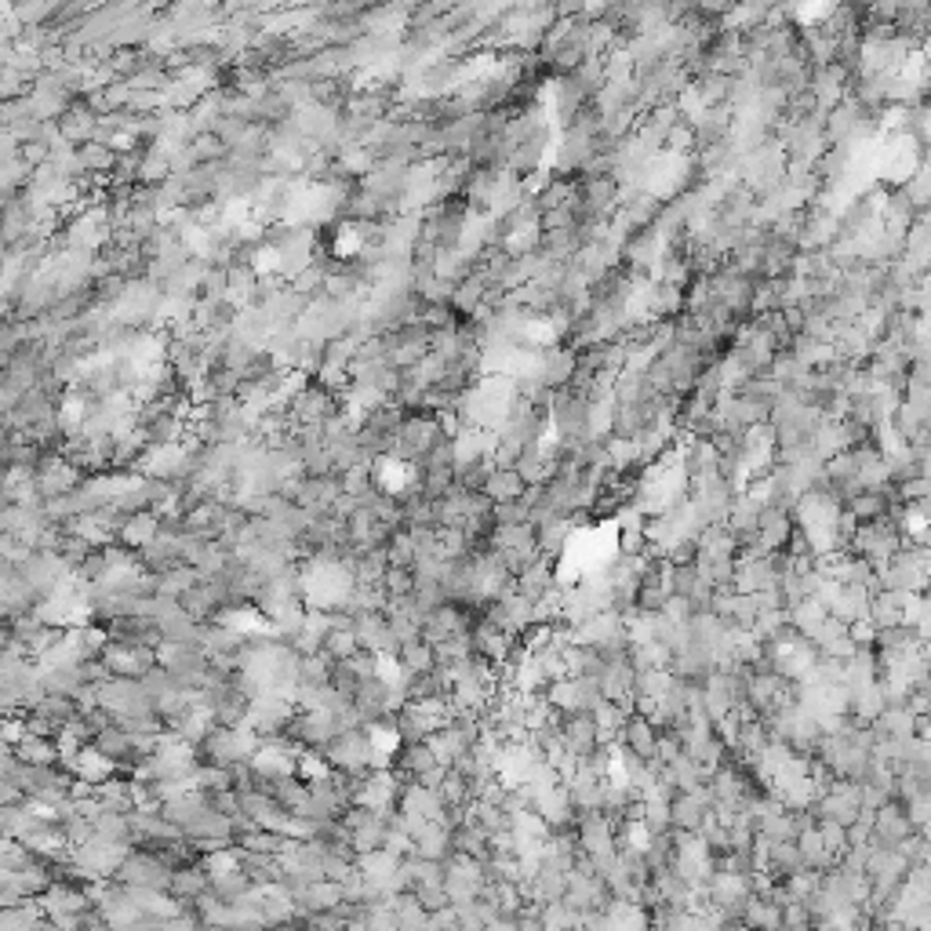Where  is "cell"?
Instances as JSON below:
<instances>
[{
	"label": "cell",
	"mask_w": 931,
	"mask_h": 931,
	"mask_svg": "<svg viewBox=\"0 0 931 931\" xmlns=\"http://www.w3.org/2000/svg\"><path fill=\"white\" fill-rule=\"evenodd\" d=\"M117 881L124 884H135V888H157V891H168L171 884V866H164L153 851L146 848H131L128 859L121 862V870H117Z\"/></svg>",
	"instance_id": "6da1fadb"
},
{
	"label": "cell",
	"mask_w": 931,
	"mask_h": 931,
	"mask_svg": "<svg viewBox=\"0 0 931 931\" xmlns=\"http://www.w3.org/2000/svg\"><path fill=\"white\" fill-rule=\"evenodd\" d=\"M561 742L575 753V757H590V753L601 750V735H597V721H593V713H586V710L564 713Z\"/></svg>",
	"instance_id": "7a4b0ae2"
},
{
	"label": "cell",
	"mask_w": 931,
	"mask_h": 931,
	"mask_svg": "<svg viewBox=\"0 0 931 931\" xmlns=\"http://www.w3.org/2000/svg\"><path fill=\"white\" fill-rule=\"evenodd\" d=\"M793 528H797L793 513L782 510V506H775V502H768V506L761 510V524H757V542H761V550H768V553L786 550Z\"/></svg>",
	"instance_id": "3957f363"
},
{
	"label": "cell",
	"mask_w": 931,
	"mask_h": 931,
	"mask_svg": "<svg viewBox=\"0 0 931 931\" xmlns=\"http://www.w3.org/2000/svg\"><path fill=\"white\" fill-rule=\"evenodd\" d=\"M670 811H673V826H677V830L699 833L702 822H706V815L713 811V797H710L706 786H702V790H691V793H677V797L670 801Z\"/></svg>",
	"instance_id": "277c9868"
},
{
	"label": "cell",
	"mask_w": 931,
	"mask_h": 931,
	"mask_svg": "<svg viewBox=\"0 0 931 931\" xmlns=\"http://www.w3.org/2000/svg\"><path fill=\"white\" fill-rule=\"evenodd\" d=\"M0 931H51L41 899H26L19 906H0Z\"/></svg>",
	"instance_id": "5b68a950"
},
{
	"label": "cell",
	"mask_w": 931,
	"mask_h": 931,
	"mask_svg": "<svg viewBox=\"0 0 931 931\" xmlns=\"http://www.w3.org/2000/svg\"><path fill=\"white\" fill-rule=\"evenodd\" d=\"M619 746H626L630 753H637V757L651 761V757H659V728H655L648 717L633 713L630 721H626V728H622Z\"/></svg>",
	"instance_id": "8992f818"
},
{
	"label": "cell",
	"mask_w": 931,
	"mask_h": 931,
	"mask_svg": "<svg viewBox=\"0 0 931 931\" xmlns=\"http://www.w3.org/2000/svg\"><path fill=\"white\" fill-rule=\"evenodd\" d=\"M517 590H521L524 597H528V601L539 604L542 597H546V593L557 590V561L542 553L539 561L531 564V568L524 571V575H517Z\"/></svg>",
	"instance_id": "52a82bcc"
},
{
	"label": "cell",
	"mask_w": 931,
	"mask_h": 931,
	"mask_svg": "<svg viewBox=\"0 0 931 931\" xmlns=\"http://www.w3.org/2000/svg\"><path fill=\"white\" fill-rule=\"evenodd\" d=\"M397 681L411 677V673H426L437 670V648H433L426 637H415V641H404L401 651H397Z\"/></svg>",
	"instance_id": "ba28073f"
},
{
	"label": "cell",
	"mask_w": 931,
	"mask_h": 931,
	"mask_svg": "<svg viewBox=\"0 0 931 931\" xmlns=\"http://www.w3.org/2000/svg\"><path fill=\"white\" fill-rule=\"evenodd\" d=\"M906 597H910L906 590H888V586H881V590L873 593V601H870L873 626H877V630L902 626V622H906Z\"/></svg>",
	"instance_id": "9c48e42d"
},
{
	"label": "cell",
	"mask_w": 931,
	"mask_h": 931,
	"mask_svg": "<svg viewBox=\"0 0 931 931\" xmlns=\"http://www.w3.org/2000/svg\"><path fill=\"white\" fill-rule=\"evenodd\" d=\"M575 524L579 517H550V521L535 524V535H539V550L553 561H561L564 550H568L571 535H575Z\"/></svg>",
	"instance_id": "30bf717a"
},
{
	"label": "cell",
	"mask_w": 931,
	"mask_h": 931,
	"mask_svg": "<svg viewBox=\"0 0 931 931\" xmlns=\"http://www.w3.org/2000/svg\"><path fill=\"white\" fill-rule=\"evenodd\" d=\"M211 888V873L204 862H190V866H179V870H171V884L168 891L175 895V899L182 902H193L201 899L204 891Z\"/></svg>",
	"instance_id": "8fae6325"
},
{
	"label": "cell",
	"mask_w": 931,
	"mask_h": 931,
	"mask_svg": "<svg viewBox=\"0 0 931 931\" xmlns=\"http://www.w3.org/2000/svg\"><path fill=\"white\" fill-rule=\"evenodd\" d=\"M797 848H801V855H804V866H811V870H833V866L841 862V855L830 851V844L822 841L819 822H811L808 830L797 833Z\"/></svg>",
	"instance_id": "7c38bea8"
},
{
	"label": "cell",
	"mask_w": 931,
	"mask_h": 931,
	"mask_svg": "<svg viewBox=\"0 0 931 931\" xmlns=\"http://www.w3.org/2000/svg\"><path fill=\"white\" fill-rule=\"evenodd\" d=\"M157 535H161V513L142 510V513H131L128 524H124L121 535H117V542L128 546V550H142V546H150Z\"/></svg>",
	"instance_id": "4fadbf2b"
},
{
	"label": "cell",
	"mask_w": 931,
	"mask_h": 931,
	"mask_svg": "<svg viewBox=\"0 0 931 931\" xmlns=\"http://www.w3.org/2000/svg\"><path fill=\"white\" fill-rule=\"evenodd\" d=\"M495 502H513V499H524V491H528V481H524V473L517 470V466H495V473L488 477V488H484Z\"/></svg>",
	"instance_id": "5bb4252c"
},
{
	"label": "cell",
	"mask_w": 931,
	"mask_h": 931,
	"mask_svg": "<svg viewBox=\"0 0 931 931\" xmlns=\"http://www.w3.org/2000/svg\"><path fill=\"white\" fill-rule=\"evenodd\" d=\"M826 619H830V608H826L819 597H804V601L790 604V622L804 633V637H815V630H819Z\"/></svg>",
	"instance_id": "9a60e30c"
},
{
	"label": "cell",
	"mask_w": 931,
	"mask_h": 931,
	"mask_svg": "<svg viewBox=\"0 0 931 931\" xmlns=\"http://www.w3.org/2000/svg\"><path fill=\"white\" fill-rule=\"evenodd\" d=\"M15 750H19V757L26 764H59V742L48 739V735H33V731H26Z\"/></svg>",
	"instance_id": "2e32d148"
},
{
	"label": "cell",
	"mask_w": 931,
	"mask_h": 931,
	"mask_svg": "<svg viewBox=\"0 0 931 931\" xmlns=\"http://www.w3.org/2000/svg\"><path fill=\"white\" fill-rule=\"evenodd\" d=\"M33 713H44V717H51L55 724H66L73 721V717H81V706H77V699L73 695H62V691H48L37 706H33Z\"/></svg>",
	"instance_id": "e0dca14e"
},
{
	"label": "cell",
	"mask_w": 931,
	"mask_h": 931,
	"mask_svg": "<svg viewBox=\"0 0 931 931\" xmlns=\"http://www.w3.org/2000/svg\"><path fill=\"white\" fill-rule=\"evenodd\" d=\"M331 655L328 651H313V655H302L299 659V684L302 688H321L331 684Z\"/></svg>",
	"instance_id": "ac0fdd59"
},
{
	"label": "cell",
	"mask_w": 931,
	"mask_h": 931,
	"mask_svg": "<svg viewBox=\"0 0 931 931\" xmlns=\"http://www.w3.org/2000/svg\"><path fill=\"white\" fill-rule=\"evenodd\" d=\"M415 473H419L426 495H433V499H444L451 488H459L455 484V466H419Z\"/></svg>",
	"instance_id": "d6986e66"
},
{
	"label": "cell",
	"mask_w": 931,
	"mask_h": 931,
	"mask_svg": "<svg viewBox=\"0 0 931 931\" xmlns=\"http://www.w3.org/2000/svg\"><path fill=\"white\" fill-rule=\"evenodd\" d=\"M491 473H495V462L491 459L466 462V466H455V484H459L462 491H484Z\"/></svg>",
	"instance_id": "ffe728a7"
},
{
	"label": "cell",
	"mask_w": 931,
	"mask_h": 931,
	"mask_svg": "<svg viewBox=\"0 0 931 931\" xmlns=\"http://www.w3.org/2000/svg\"><path fill=\"white\" fill-rule=\"evenodd\" d=\"M251 888H255V881H251L248 870H230V873H222V877H211V891L226 902H237L244 891H251Z\"/></svg>",
	"instance_id": "44dd1931"
},
{
	"label": "cell",
	"mask_w": 931,
	"mask_h": 931,
	"mask_svg": "<svg viewBox=\"0 0 931 931\" xmlns=\"http://www.w3.org/2000/svg\"><path fill=\"white\" fill-rule=\"evenodd\" d=\"M644 826L651 830V837L673 830V811L666 797H644Z\"/></svg>",
	"instance_id": "7402d4cb"
},
{
	"label": "cell",
	"mask_w": 931,
	"mask_h": 931,
	"mask_svg": "<svg viewBox=\"0 0 931 931\" xmlns=\"http://www.w3.org/2000/svg\"><path fill=\"white\" fill-rule=\"evenodd\" d=\"M324 651H328L335 662H346L350 655L361 651V641H357V633L353 630H328L324 633Z\"/></svg>",
	"instance_id": "603a6c76"
},
{
	"label": "cell",
	"mask_w": 931,
	"mask_h": 931,
	"mask_svg": "<svg viewBox=\"0 0 931 931\" xmlns=\"http://www.w3.org/2000/svg\"><path fill=\"white\" fill-rule=\"evenodd\" d=\"M415 568H397V564H390L386 568V575H382V586H386V593L390 597H404V593H415Z\"/></svg>",
	"instance_id": "cb8c5ba5"
},
{
	"label": "cell",
	"mask_w": 931,
	"mask_h": 931,
	"mask_svg": "<svg viewBox=\"0 0 931 931\" xmlns=\"http://www.w3.org/2000/svg\"><path fill=\"white\" fill-rule=\"evenodd\" d=\"M491 517H495V524H528V521H531V506H528L524 499L495 502V510H491Z\"/></svg>",
	"instance_id": "d4e9b609"
},
{
	"label": "cell",
	"mask_w": 931,
	"mask_h": 931,
	"mask_svg": "<svg viewBox=\"0 0 931 931\" xmlns=\"http://www.w3.org/2000/svg\"><path fill=\"white\" fill-rule=\"evenodd\" d=\"M106 571H110V557H106V550H91L88 557H84V564L77 568V579L84 582H102L106 579Z\"/></svg>",
	"instance_id": "484cf974"
},
{
	"label": "cell",
	"mask_w": 931,
	"mask_h": 931,
	"mask_svg": "<svg viewBox=\"0 0 931 931\" xmlns=\"http://www.w3.org/2000/svg\"><path fill=\"white\" fill-rule=\"evenodd\" d=\"M331 684H335L346 699H353V691H357V684H361V673L353 670L350 662H331Z\"/></svg>",
	"instance_id": "4316f807"
},
{
	"label": "cell",
	"mask_w": 931,
	"mask_h": 931,
	"mask_svg": "<svg viewBox=\"0 0 931 931\" xmlns=\"http://www.w3.org/2000/svg\"><path fill=\"white\" fill-rule=\"evenodd\" d=\"M84 164H91V168H110L113 153L102 150V146H88V150H84Z\"/></svg>",
	"instance_id": "83f0119b"
},
{
	"label": "cell",
	"mask_w": 931,
	"mask_h": 931,
	"mask_svg": "<svg viewBox=\"0 0 931 931\" xmlns=\"http://www.w3.org/2000/svg\"><path fill=\"white\" fill-rule=\"evenodd\" d=\"M44 157H48V150H44L41 142H30V146H26V161H30V164L44 161Z\"/></svg>",
	"instance_id": "f1b7e54d"
}]
</instances>
